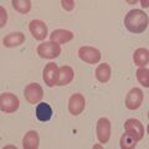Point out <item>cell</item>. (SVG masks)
<instances>
[{
  "label": "cell",
  "mask_w": 149,
  "mask_h": 149,
  "mask_svg": "<svg viewBox=\"0 0 149 149\" xmlns=\"http://www.w3.org/2000/svg\"><path fill=\"white\" fill-rule=\"evenodd\" d=\"M148 15L143 10L133 9L124 17V25L127 30L133 34H142L148 27Z\"/></svg>",
  "instance_id": "6da1fadb"
},
{
  "label": "cell",
  "mask_w": 149,
  "mask_h": 149,
  "mask_svg": "<svg viewBox=\"0 0 149 149\" xmlns=\"http://www.w3.org/2000/svg\"><path fill=\"white\" fill-rule=\"evenodd\" d=\"M36 52L41 58H56L61 54V47L58 44L47 41V42H42L37 46Z\"/></svg>",
  "instance_id": "7a4b0ae2"
},
{
  "label": "cell",
  "mask_w": 149,
  "mask_h": 149,
  "mask_svg": "<svg viewBox=\"0 0 149 149\" xmlns=\"http://www.w3.org/2000/svg\"><path fill=\"white\" fill-rule=\"evenodd\" d=\"M124 129H125V133L129 134L130 137H133L137 142L142 141L144 137V127L138 119H134V118L127 119L124 123Z\"/></svg>",
  "instance_id": "3957f363"
},
{
  "label": "cell",
  "mask_w": 149,
  "mask_h": 149,
  "mask_svg": "<svg viewBox=\"0 0 149 149\" xmlns=\"http://www.w3.org/2000/svg\"><path fill=\"white\" fill-rule=\"evenodd\" d=\"M25 100L29 102L30 104H36L42 100L44 97V90L39 83H30L25 87V92H24Z\"/></svg>",
  "instance_id": "277c9868"
},
{
  "label": "cell",
  "mask_w": 149,
  "mask_h": 149,
  "mask_svg": "<svg viewBox=\"0 0 149 149\" xmlns=\"http://www.w3.org/2000/svg\"><path fill=\"white\" fill-rule=\"evenodd\" d=\"M19 98L13 93H3L0 96V109L5 113H14L19 108Z\"/></svg>",
  "instance_id": "5b68a950"
},
{
  "label": "cell",
  "mask_w": 149,
  "mask_h": 149,
  "mask_svg": "<svg viewBox=\"0 0 149 149\" xmlns=\"http://www.w3.org/2000/svg\"><path fill=\"white\" fill-rule=\"evenodd\" d=\"M78 56L83 62L90 63V65H95L97 62H100L101 60V52L100 50H97L91 46H82L78 50Z\"/></svg>",
  "instance_id": "8992f818"
},
{
  "label": "cell",
  "mask_w": 149,
  "mask_h": 149,
  "mask_svg": "<svg viewBox=\"0 0 149 149\" xmlns=\"http://www.w3.org/2000/svg\"><path fill=\"white\" fill-rule=\"evenodd\" d=\"M42 78L45 81V85L49 87L57 86L58 82V67L55 62H50L45 66L44 72H42Z\"/></svg>",
  "instance_id": "52a82bcc"
},
{
  "label": "cell",
  "mask_w": 149,
  "mask_h": 149,
  "mask_svg": "<svg viewBox=\"0 0 149 149\" xmlns=\"http://www.w3.org/2000/svg\"><path fill=\"white\" fill-rule=\"evenodd\" d=\"M143 102V92L141 88H132L125 97V107L130 111L138 109Z\"/></svg>",
  "instance_id": "ba28073f"
},
{
  "label": "cell",
  "mask_w": 149,
  "mask_h": 149,
  "mask_svg": "<svg viewBox=\"0 0 149 149\" xmlns=\"http://www.w3.org/2000/svg\"><path fill=\"white\" fill-rule=\"evenodd\" d=\"M97 138L101 144H106L111 138V122L107 118H100L96 125Z\"/></svg>",
  "instance_id": "9c48e42d"
},
{
  "label": "cell",
  "mask_w": 149,
  "mask_h": 149,
  "mask_svg": "<svg viewBox=\"0 0 149 149\" xmlns=\"http://www.w3.org/2000/svg\"><path fill=\"white\" fill-rule=\"evenodd\" d=\"M85 107H86V100L81 93H74L68 100V111L73 116L81 114L85 111Z\"/></svg>",
  "instance_id": "30bf717a"
},
{
  "label": "cell",
  "mask_w": 149,
  "mask_h": 149,
  "mask_svg": "<svg viewBox=\"0 0 149 149\" xmlns=\"http://www.w3.org/2000/svg\"><path fill=\"white\" fill-rule=\"evenodd\" d=\"M29 30L35 40H44L47 36V26L42 20H32L29 25Z\"/></svg>",
  "instance_id": "8fae6325"
},
{
  "label": "cell",
  "mask_w": 149,
  "mask_h": 149,
  "mask_svg": "<svg viewBox=\"0 0 149 149\" xmlns=\"http://www.w3.org/2000/svg\"><path fill=\"white\" fill-rule=\"evenodd\" d=\"M73 39V32L68 31V30H63V29H57L52 31V34L50 35V41L56 42L58 45L61 44H66L68 41H71Z\"/></svg>",
  "instance_id": "7c38bea8"
},
{
  "label": "cell",
  "mask_w": 149,
  "mask_h": 149,
  "mask_svg": "<svg viewBox=\"0 0 149 149\" xmlns=\"http://www.w3.org/2000/svg\"><path fill=\"white\" fill-rule=\"evenodd\" d=\"M36 118L40 120V122H47L52 117V108L51 106L45 103V102H41L36 106Z\"/></svg>",
  "instance_id": "4fadbf2b"
},
{
  "label": "cell",
  "mask_w": 149,
  "mask_h": 149,
  "mask_svg": "<svg viewBox=\"0 0 149 149\" xmlns=\"http://www.w3.org/2000/svg\"><path fill=\"white\" fill-rule=\"evenodd\" d=\"M4 46L5 47H16L25 42V35L22 32H11L4 39Z\"/></svg>",
  "instance_id": "5bb4252c"
},
{
  "label": "cell",
  "mask_w": 149,
  "mask_h": 149,
  "mask_svg": "<svg viewBox=\"0 0 149 149\" xmlns=\"http://www.w3.org/2000/svg\"><path fill=\"white\" fill-rule=\"evenodd\" d=\"M40 138L36 130H29L24 139H22V148L24 149H37L39 148Z\"/></svg>",
  "instance_id": "9a60e30c"
},
{
  "label": "cell",
  "mask_w": 149,
  "mask_h": 149,
  "mask_svg": "<svg viewBox=\"0 0 149 149\" xmlns=\"http://www.w3.org/2000/svg\"><path fill=\"white\" fill-rule=\"evenodd\" d=\"M73 80V70L70 66H62L58 68L57 86H66Z\"/></svg>",
  "instance_id": "2e32d148"
},
{
  "label": "cell",
  "mask_w": 149,
  "mask_h": 149,
  "mask_svg": "<svg viewBox=\"0 0 149 149\" xmlns=\"http://www.w3.org/2000/svg\"><path fill=\"white\" fill-rule=\"evenodd\" d=\"M96 78L101 83H107L111 78V66L108 63H101L96 68Z\"/></svg>",
  "instance_id": "e0dca14e"
},
{
  "label": "cell",
  "mask_w": 149,
  "mask_h": 149,
  "mask_svg": "<svg viewBox=\"0 0 149 149\" xmlns=\"http://www.w3.org/2000/svg\"><path fill=\"white\" fill-rule=\"evenodd\" d=\"M133 61L139 67H144L149 61V52L147 49H137L133 55Z\"/></svg>",
  "instance_id": "ac0fdd59"
},
{
  "label": "cell",
  "mask_w": 149,
  "mask_h": 149,
  "mask_svg": "<svg viewBox=\"0 0 149 149\" xmlns=\"http://www.w3.org/2000/svg\"><path fill=\"white\" fill-rule=\"evenodd\" d=\"M13 8L20 14H27L31 10V1L30 0H13Z\"/></svg>",
  "instance_id": "d6986e66"
},
{
  "label": "cell",
  "mask_w": 149,
  "mask_h": 149,
  "mask_svg": "<svg viewBox=\"0 0 149 149\" xmlns=\"http://www.w3.org/2000/svg\"><path fill=\"white\" fill-rule=\"evenodd\" d=\"M137 80L144 87H149V70L147 67H139L137 71Z\"/></svg>",
  "instance_id": "ffe728a7"
},
{
  "label": "cell",
  "mask_w": 149,
  "mask_h": 149,
  "mask_svg": "<svg viewBox=\"0 0 149 149\" xmlns=\"http://www.w3.org/2000/svg\"><path fill=\"white\" fill-rule=\"evenodd\" d=\"M137 146V141L133 137H130L129 134L124 133L122 138H120V148L122 149H133Z\"/></svg>",
  "instance_id": "44dd1931"
},
{
  "label": "cell",
  "mask_w": 149,
  "mask_h": 149,
  "mask_svg": "<svg viewBox=\"0 0 149 149\" xmlns=\"http://www.w3.org/2000/svg\"><path fill=\"white\" fill-rule=\"evenodd\" d=\"M61 4H62V8L67 11H71L74 8V1H72V0H70V1H67V0H62Z\"/></svg>",
  "instance_id": "7402d4cb"
},
{
  "label": "cell",
  "mask_w": 149,
  "mask_h": 149,
  "mask_svg": "<svg viewBox=\"0 0 149 149\" xmlns=\"http://www.w3.org/2000/svg\"><path fill=\"white\" fill-rule=\"evenodd\" d=\"M0 10H1V25H0V26L3 27L4 24L6 22V13H5V10H4V8H1Z\"/></svg>",
  "instance_id": "603a6c76"
}]
</instances>
